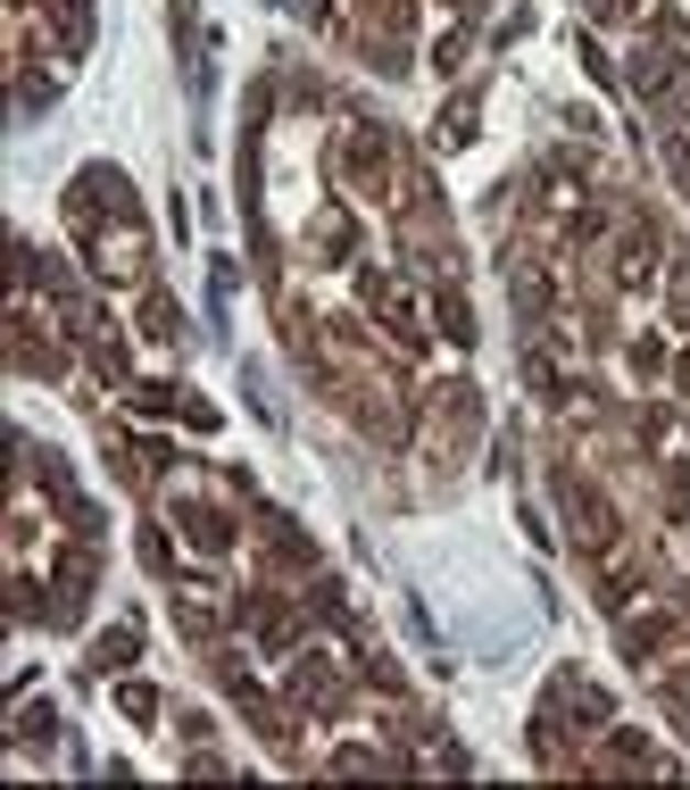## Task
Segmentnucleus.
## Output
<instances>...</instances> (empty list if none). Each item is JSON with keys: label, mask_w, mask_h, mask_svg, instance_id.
Instances as JSON below:
<instances>
[{"label": "nucleus", "mask_w": 690, "mask_h": 790, "mask_svg": "<svg viewBox=\"0 0 690 790\" xmlns=\"http://www.w3.org/2000/svg\"><path fill=\"white\" fill-rule=\"evenodd\" d=\"M125 658H142V624H117V633L92 649V666H125Z\"/></svg>", "instance_id": "nucleus-1"}, {"label": "nucleus", "mask_w": 690, "mask_h": 790, "mask_svg": "<svg viewBox=\"0 0 690 790\" xmlns=\"http://www.w3.org/2000/svg\"><path fill=\"white\" fill-rule=\"evenodd\" d=\"M142 325H150L158 341H175V325H184V317H175V300H167V292H150V300H142Z\"/></svg>", "instance_id": "nucleus-2"}, {"label": "nucleus", "mask_w": 690, "mask_h": 790, "mask_svg": "<svg viewBox=\"0 0 690 790\" xmlns=\"http://www.w3.org/2000/svg\"><path fill=\"white\" fill-rule=\"evenodd\" d=\"M18 733H25V749H51L58 715H51V707H25V715H18Z\"/></svg>", "instance_id": "nucleus-3"}, {"label": "nucleus", "mask_w": 690, "mask_h": 790, "mask_svg": "<svg viewBox=\"0 0 690 790\" xmlns=\"http://www.w3.org/2000/svg\"><path fill=\"white\" fill-rule=\"evenodd\" d=\"M441 333H449V341H474V317H467V300H458V292H441Z\"/></svg>", "instance_id": "nucleus-4"}]
</instances>
